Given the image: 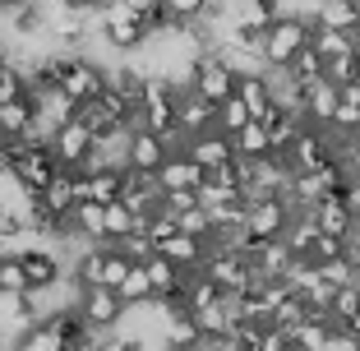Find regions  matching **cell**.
Wrapping results in <instances>:
<instances>
[{
    "instance_id": "obj_1",
    "label": "cell",
    "mask_w": 360,
    "mask_h": 351,
    "mask_svg": "<svg viewBox=\"0 0 360 351\" xmlns=\"http://www.w3.org/2000/svg\"><path fill=\"white\" fill-rule=\"evenodd\" d=\"M309 32H314V19H309V14H277L264 28V42H259L264 70H282L300 46H309Z\"/></svg>"
},
{
    "instance_id": "obj_2",
    "label": "cell",
    "mask_w": 360,
    "mask_h": 351,
    "mask_svg": "<svg viewBox=\"0 0 360 351\" xmlns=\"http://www.w3.org/2000/svg\"><path fill=\"white\" fill-rule=\"evenodd\" d=\"M199 273L208 277V282H217L222 296H245V291H255V287L268 282V277H259L255 264H250L245 255H236V250H208L203 264H199Z\"/></svg>"
},
{
    "instance_id": "obj_3",
    "label": "cell",
    "mask_w": 360,
    "mask_h": 351,
    "mask_svg": "<svg viewBox=\"0 0 360 351\" xmlns=\"http://www.w3.org/2000/svg\"><path fill=\"white\" fill-rule=\"evenodd\" d=\"M102 88H106V65L102 60H93L84 51H60V93L75 107L79 102H93Z\"/></svg>"
},
{
    "instance_id": "obj_4",
    "label": "cell",
    "mask_w": 360,
    "mask_h": 351,
    "mask_svg": "<svg viewBox=\"0 0 360 351\" xmlns=\"http://www.w3.org/2000/svg\"><path fill=\"white\" fill-rule=\"evenodd\" d=\"M75 309H79V319H84L93 333H116L120 314H125V305H120L116 287H79Z\"/></svg>"
},
{
    "instance_id": "obj_5",
    "label": "cell",
    "mask_w": 360,
    "mask_h": 351,
    "mask_svg": "<svg viewBox=\"0 0 360 351\" xmlns=\"http://www.w3.org/2000/svg\"><path fill=\"white\" fill-rule=\"evenodd\" d=\"M286 222H291V208H286L282 194L245 203V236H250V241H273V236L286 231Z\"/></svg>"
},
{
    "instance_id": "obj_6",
    "label": "cell",
    "mask_w": 360,
    "mask_h": 351,
    "mask_svg": "<svg viewBox=\"0 0 360 351\" xmlns=\"http://www.w3.org/2000/svg\"><path fill=\"white\" fill-rule=\"evenodd\" d=\"M46 148L56 153V162H60V167L79 171V167H84V158L93 153V129H88L84 120L75 116V120H65V125H56V129H51Z\"/></svg>"
},
{
    "instance_id": "obj_7",
    "label": "cell",
    "mask_w": 360,
    "mask_h": 351,
    "mask_svg": "<svg viewBox=\"0 0 360 351\" xmlns=\"http://www.w3.org/2000/svg\"><path fill=\"white\" fill-rule=\"evenodd\" d=\"M286 162H291V171H319L323 162H333V143H328V134L319 125H305L296 139H291V148L282 153Z\"/></svg>"
},
{
    "instance_id": "obj_8",
    "label": "cell",
    "mask_w": 360,
    "mask_h": 351,
    "mask_svg": "<svg viewBox=\"0 0 360 351\" xmlns=\"http://www.w3.org/2000/svg\"><path fill=\"white\" fill-rule=\"evenodd\" d=\"M212 102L208 97H199L190 84H180L176 88V129L185 139H194V134H203V129H212Z\"/></svg>"
},
{
    "instance_id": "obj_9",
    "label": "cell",
    "mask_w": 360,
    "mask_h": 351,
    "mask_svg": "<svg viewBox=\"0 0 360 351\" xmlns=\"http://www.w3.org/2000/svg\"><path fill=\"white\" fill-rule=\"evenodd\" d=\"M185 158L190 162H199L203 167V176H208L212 167H226V162L236 158V148H231V134H222V129H203V134H194V139H185Z\"/></svg>"
},
{
    "instance_id": "obj_10",
    "label": "cell",
    "mask_w": 360,
    "mask_h": 351,
    "mask_svg": "<svg viewBox=\"0 0 360 351\" xmlns=\"http://www.w3.org/2000/svg\"><path fill=\"white\" fill-rule=\"evenodd\" d=\"M143 273H148V287H153V300H162V305H180V296H185V268L167 264L162 255H148L143 259Z\"/></svg>"
},
{
    "instance_id": "obj_11",
    "label": "cell",
    "mask_w": 360,
    "mask_h": 351,
    "mask_svg": "<svg viewBox=\"0 0 360 351\" xmlns=\"http://www.w3.org/2000/svg\"><path fill=\"white\" fill-rule=\"evenodd\" d=\"M153 255H162L167 264L185 268V273H199L203 255H208V241H199V236H190V231H171L167 241L153 245Z\"/></svg>"
},
{
    "instance_id": "obj_12",
    "label": "cell",
    "mask_w": 360,
    "mask_h": 351,
    "mask_svg": "<svg viewBox=\"0 0 360 351\" xmlns=\"http://www.w3.org/2000/svg\"><path fill=\"white\" fill-rule=\"evenodd\" d=\"M167 139L162 134H153V129H129V139H125V167H134V171H158L162 162H167Z\"/></svg>"
},
{
    "instance_id": "obj_13",
    "label": "cell",
    "mask_w": 360,
    "mask_h": 351,
    "mask_svg": "<svg viewBox=\"0 0 360 351\" xmlns=\"http://www.w3.org/2000/svg\"><path fill=\"white\" fill-rule=\"evenodd\" d=\"M153 181H158V190H199L203 185V167L190 162L185 153H167V162L153 171Z\"/></svg>"
},
{
    "instance_id": "obj_14",
    "label": "cell",
    "mask_w": 360,
    "mask_h": 351,
    "mask_svg": "<svg viewBox=\"0 0 360 351\" xmlns=\"http://www.w3.org/2000/svg\"><path fill=\"white\" fill-rule=\"evenodd\" d=\"M236 97L245 102V111H250V120H259L268 107H273V93H268V79L264 70H245V75H236Z\"/></svg>"
},
{
    "instance_id": "obj_15",
    "label": "cell",
    "mask_w": 360,
    "mask_h": 351,
    "mask_svg": "<svg viewBox=\"0 0 360 351\" xmlns=\"http://www.w3.org/2000/svg\"><path fill=\"white\" fill-rule=\"evenodd\" d=\"M32 120H37V102H32V93L14 97V102H0V139H23Z\"/></svg>"
},
{
    "instance_id": "obj_16",
    "label": "cell",
    "mask_w": 360,
    "mask_h": 351,
    "mask_svg": "<svg viewBox=\"0 0 360 351\" xmlns=\"http://www.w3.org/2000/svg\"><path fill=\"white\" fill-rule=\"evenodd\" d=\"M309 217H314V226L323 236H347L351 231V208L342 203V194H323V199L309 208Z\"/></svg>"
},
{
    "instance_id": "obj_17",
    "label": "cell",
    "mask_w": 360,
    "mask_h": 351,
    "mask_svg": "<svg viewBox=\"0 0 360 351\" xmlns=\"http://www.w3.org/2000/svg\"><path fill=\"white\" fill-rule=\"evenodd\" d=\"M37 199H42V203H46V208H51L56 217H70V208H75V203H79V185H75V171H70V167H60V171H56V176H51V185H46V190L37 194Z\"/></svg>"
},
{
    "instance_id": "obj_18",
    "label": "cell",
    "mask_w": 360,
    "mask_h": 351,
    "mask_svg": "<svg viewBox=\"0 0 360 351\" xmlns=\"http://www.w3.org/2000/svg\"><path fill=\"white\" fill-rule=\"evenodd\" d=\"M309 19H314L319 28H342V32H356L360 28V14H356L351 0H314Z\"/></svg>"
},
{
    "instance_id": "obj_19",
    "label": "cell",
    "mask_w": 360,
    "mask_h": 351,
    "mask_svg": "<svg viewBox=\"0 0 360 351\" xmlns=\"http://www.w3.org/2000/svg\"><path fill=\"white\" fill-rule=\"evenodd\" d=\"M10 351H65L60 333L51 328V319H37L28 328H19V338L10 342Z\"/></svg>"
},
{
    "instance_id": "obj_20",
    "label": "cell",
    "mask_w": 360,
    "mask_h": 351,
    "mask_svg": "<svg viewBox=\"0 0 360 351\" xmlns=\"http://www.w3.org/2000/svg\"><path fill=\"white\" fill-rule=\"evenodd\" d=\"M231 148H236V158L259 162V158H268V153H273V143H268V129L259 125V120H250V125H240L231 134Z\"/></svg>"
},
{
    "instance_id": "obj_21",
    "label": "cell",
    "mask_w": 360,
    "mask_h": 351,
    "mask_svg": "<svg viewBox=\"0 0 360 351\" xmlns=\"http://www.w3.org/2000/svg\"><path fill=\"white\" fill-rule=\"evenodd\" d=\"M309 46H314L323 60H333V56H347V51H356V32H342V28H319L314 23V32H309Z\"/></svg>"
},
{
    "instance_id": "obj_22",
    "label": "cell",
    "mask_w": 360,
    "mask_h": 351,
    "mask_svg": "<svg viewBox=\"0 0 360 351\" xmlns=\"http://www.w3.org/2000/svg\"><path fill=\"white\" fill-rule=\"evenodd\" d=\"M199 203L208 208V213H217V208H245L240 190H236V185H222L217 176H203V185H199Z\"/></svg>"
},
{
    "instance_id": "obj_23",
    "label": "cell",
    "mask_w": 360,
    "mask_h": 351,
    "mask_svg": "<svg viewBox=\"0 0 360 351\" xmlns=\"http://www.w3.org/2000/svg\"><path fill=\"white\" fill-rule=\"evenodd\" d=\"M129 231H139V217L129 213L120 199H111V203H102V241H120V236H129Z\"/></svg>"
},
{
    "instance_id": "obj_24",
    "label": "cell",
    "mask_w": 360,
    "mask_h": 351,
    "mask_svg": "<svg viewBox=\"0 0 360 351\" xmlns=\"http://www.w3.org/2000/svg\"><path fill=\"white\" fill-rule=\"evenodd\" d=\"M282 70H286L291 79H296L300 88H305V84H314V79H323V56H319L314 46H300V51L291 56V60H286Z\"/></svg>"
},
{
    "instance_id": "obj_25",
    "label": "cell",
    "mask_w": 360,
    "mask_h": 351,
    "mask_svg": "<svg viewBox=\"0 0 360 351\" xmlns=\"http://www.w3.org/2000/svg\"><path fill=\"white\" fill-rule=\"evenodd\" d=\"M116 296H120V305H143V300H153V287H148L143 264H129V273L116 282Z\"/></svg>"
},
{
    "instance_id": "obj_26",
    "label": "cell",
    "mask_w": 360,
    "mask_h": 351,
    "mask_svg": "<svg viewBox=\"0 0 360 351\" xmlns=\"http://www.w3.org/2000/svg\"><path fill=\"white\" fill-rule=\"evenodd\" d=\"M323 79H328V84H338V88L360 84V51H347V56L323 60Z\"/></svg>"
},
{
    "instance_id": "obj_27",
    "label": "cell",
    "mask_w": 360,
    "mask_h": 351,
    "mask_svg": "<svg viewBox=\"0 0 360 351\" xmlns=\"http://www.w3.org/2000/svg\"><path fill=\"white\" fill-rule=\"evenodd\" d=\"M240 125H250V111H245L240 97H226V102H217V111H212V129H222V134H236Z\"/></svg>"
},
{
    "instance_id": "obj_28",
    "label": "cell",
    "mask_w": 360,
    "mask_h": 351,
    "mask_svg": "<svg viewBox=\"0 0 360 351\" xmlns=\"http://www.w3.org/2000/svg\"><path fill=\"white\" fill-rule=\"evenodd\" d=\"M356 116H360V84H347V88H338V111H333L328 125H333V129H347V134H351Z\"/></svg>"
},
{
    "instance_id": "obj_29",
    "label": "cell",
    "mask_w": 360,
    "mask_h": 351,
    "mask_svg": "<svg viewBox=\"0 0 360 351\" xmlns=\"http://www.w3.org/2000/svg\"><path fill=\"white\" fill-rule=\"evenodd\" d=\"M23 291H28V277L19 255H0V296H23Z\"/></svg>"
},
{
    "instance_id": "obj_30",
    "label": "cell",
    "mask_w": 360,
    "mask_h": 351,
    "mask_svg": "<svg viewBox=\"0 0 360 351\" xmlns=\"http://www.w3.org/2000/svg\"><path fill=\"white\" fill-rule=\"evenodd\" d=\"M28 93V79H23V65L19 60H0V102H14V97Z\"/></svg>"
},
{
    "instance_id": "obj_31",
    "label": "cell",
    "mask_w": 360,
    "mask_h": 351,
    "mask_svg": "<svg viewBox=\"0 0 360 351\" xmlns=\"http://www.w3.org/2000/svg\"><path fill=\"white\" fill-rule=\"evenodd\" d=\"M314 268H319V277H323L328 287H347V282H360L347 255H338V259H323V264H314Z\"/></svg>"
},
{
    "instance_id": "obj_32",
    "label": "cell",
    "mask_w": 360,
    "mask_h": 351,
    "mask_svg": "<svg viewBox=\"0 0 360 351\" xmlns=\"http://www.w3.org/2000/svg\"><path fill=\"white\" fill-rule=\"evenodd\" d=\"M176 226H180V231H190V236H199V241H208V231H212V213L203 208V203H194V208L176 213Z\"/></svg>"
},
{
    "instance_id": "obj_33",
    "label": "cell",
    "mask_w": 360,
    "mask_h": 351,
    "mask_svg": "<svg viewBox=\"0 0 360 351\" xmlns=\"http://www.w3.org/2000/svg\"><path fill=\"white\" fill-rule=\"evenodd\" d=\"M111 245H116V250L129 259V264H143V259L153 255V241H148L143 231H129V236H120V241H111Z\"/></svg>"
},
{
    "instance_id": "obj_34",
    "label": "cell",
    "mask_w": 360,
    "mask_h": 351,
    "mask_svg": "<svg viewBox=\"0 0 360 351\" xmlns=\"http://www.w3.org/2000/svg\"><path fill=\"white\" fill-rule=\"evenodd\" d=\"M338 255H347V241H342V236H323V231H319L314 245H309L305 264H323V259H338Z\"/></svg>"
},
{
    "instance_id": "obj_35",
    "label": "cell",
    "mask_w": 360,
    "mask_h": 351,
    "mask_svg": "<svg viewBox=\"0 0 360 351\" xmlns=\"http://www.w3.org/2000/svg\"><path fill=\"white\" fill-rule=\"evenodd\" d=\"M255 351H296V342H291V333H286V328H277V324H264V328H259Z\"/></svg>"
},
{
    "instance_id": "obj_36",
    "label": "cell",
    "mask_w": 360,
    "mask_h": 351,
    "mask_svg": "<svg viewBox=\"0 0 360 351\" xmlns=\"http://www.w3.org/2000/svg\"><path fill=\"white\" fill-rule=\"evenodd\" d=\"M194 203H199V190H162V208L167 213H185Z\"/></svg>"
},
{
    "instance_id": "obj_37",
    "label": "cell",
    "mask_w": 360,
    "mask_h": 351,
    "mask_svg": "<svg viewBox=\"0 0 360 351\" xmlns=\"http://www.w3.org/2000/svg\"><path fill=\"white\" fill-rule=\"evenodd\" d=\"M342 203L351 208V217H360V181H347V185H342Z\"/></svg>"
},
{
    "instance_id": "obj_38",
    "label": "cell",
    "mask_w": 360,
    "mask_h": 351,
    "mask_svg": "<svg viewBox=\"0 0 360 351\" xmlns=\"http://www.w3.org/2000/svg\"><path fill=\"white\" fill-rule=\"evenodd\" d=\"M347 338H351V342H356V347H360V309H356V314H351V319H347Z\"/></svg>"
},
{
    "instance_id": "obj_39",
    "label": "cell",
    "mask_w": 360,
    "mask_h": 351,
    "mask_svg": "<svg viewBox=\"0 0 360 351\" xmlns=\"http://www.w3.org/2000/svg\"><path fill=\"white\" fill-rule=\"evenodd\" d=\"M342 241H347V245H360V217H351V231L342 236Z\"/></svg>"
},
{
    "instance_id": "obj_40",
    "label": "cell",
    "mask_w": 360,
    "mask_h": 351,
    "mask_svg": "<svg viewBox=\"0 0 360 351\" xmlns=\"http://www.w3.org/2000/svg\"><path fill=\"white\" fill-rule=\"evenodd\" d=\"M351 143H360V116H356V125H351Z\"/></svg>"
},
{
    "instance_id": "obj_41",
    "label": "cell",
    "mask_w": 360,
    "mask_h": 351,
    "mask_svg": "<svg viewBox=\"0 0 360 351\" xmlns=\"http://www.w3.org/2000/svg\"><path fill=\"white\" fill-rule=\"evenodd\" d=\"M5 56H10V51H5V42H0V60H5Z\"/></svg>"
},
{
    "instance_id": "obj_42",
    "label": "cell",
    "mask_w": 360,
    "mask_h": 351,
    "mask_svg": "<svg viewBox=\"0 0 360 351\" xmlns=\"http://www.w3.org/2000/svg\"><path fill=\"white\" fill-rule=\"evenodd\" d=\"M356 51H360V28H356Z\"/></svg>"
},
{
    "instance_id": "obj_43",
    "label": "cell",
    "mask_w": 360,
    "mask_h": 351,
    "mask_svg": "<svg viewBox=\"0 0 360 351\" xmlns=\"http://www.w3.org/2000/svg\"><path fill=\"white\" fill-rule=\"evenodd\" d=\"M0 351H10V347H5V342H0Z\"/></svg>"
}]
</instances>
